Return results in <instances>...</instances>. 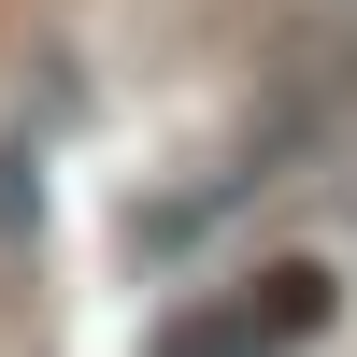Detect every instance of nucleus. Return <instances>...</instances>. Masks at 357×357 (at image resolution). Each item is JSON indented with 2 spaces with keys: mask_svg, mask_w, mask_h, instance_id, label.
I'll return each mask as SVG.
<instances>
[{
  "mask_svg": "<svg viewBox=\"0 0 357 357\" xmlns=\"http://www.w3.org/2000/svg\"><path fill=\"white\" fill-rule=\"evenodd\" d=\"M329 301H343L329 257H257V272L172 301L158 329H143V357H301L314 329H329Z\"/></svg>",
  "mask_w": 357,
  "mask_h": 357,
  "instance_id": "f257e3e1",
  "label": "nucleus"
},
{
  "mask_svg": "<svg viewBox=\"0 0 357 357\" xmlns=\"http://www.w3.org/2000/svg\"><path fill=\"white\" fill-rule=\"evenodd\" d=\"M15 229H43V143L0 129V243H15Z\"/></svg>",
  "mask_w": 357,
  "mask_h": 357,
  "instance_id": "f03ea898",
  "label": "nucleus"
}]
</instances>
